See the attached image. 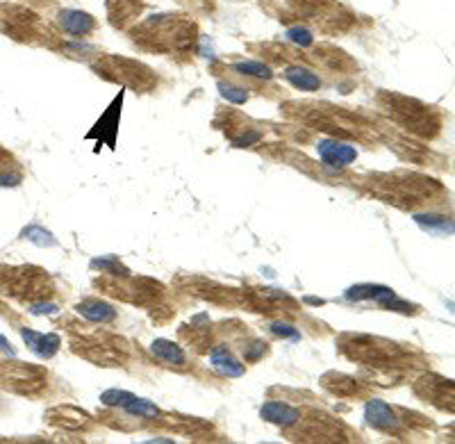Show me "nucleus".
<instances>
[{
	"label": "nucleus",
	"mask_w": 455,
	"mask_h": 444,
	"mask_svg": "<svg viewBox=\"0 0 455 444\" xmlns=\"http://www.w3.org/2000/svg\"><path fill=\"white\" fill-rule=\"evenodd\" d=\"M369 194L380 199L382 203L397 205L401 210H414L428 203H442L447 196L444 185H440L435 178L397 171V173H373L362 180Z\"/></svg>",
	"instance_id": "nucleus-1"
},
{
	"label": "nucleus",
	"mask_w": 455,
	"mask_h": 444,
	"mask_svg": "<svg viewBox=\"0 0 455 444\" xmlns=\"http://www.w3.org/2000/svg\"><path fill=\"white\" fill-rule=\"evenodd\" d=\"M337 349L344 358H349L364 367H371L375 371H394L419 367L421 355L412 351L410 347L375 335L364 333H342L337 338Z\"/></svg>",
	"instance_id": "nucleus-2"
},
{
	"label": "nucleus",
	"mask_w": 455,
	"mask_h": 444,
	"mask_svg": "<svg viewBox=\"0 0 455 444\" xmlns=\"http://www.w3.org/2000/svg\"><path fill=\"white\" fill-rule=\"evenodd\" d=\"M285 114L296 118L305 125L321 130L335 140H358L373 142L378 140V128H373L362 114L344 110V107L330 103H287Z\"/></svg>",
	"instance_id": "nucleus-3"
},
{
	"label": "nucleus",
	"mask_w": 455,
	"mask_h": 444,
	"mask_svg": "<svg viewBox=\"0 0 455 444\" xmlns=\"http://www.w3.org/2000/svg\"><path fill=\"white\" fill-rule=\"evenodd\" d=\"M132 42L144 51L162 53V55H187L196 51L199 42V27L187 16L160 14L151 16L132 30Z\"/></svg>",
	"instance_id": "nucleus-4"
},
{
	"label": "nucleus",
	"mask_w": 455,
	"mask_h": 444,
	"mask_svg": "<svg viewBox=\"0 0 455 444\" xmlns=\"http://www.w3.org/2000/svg\"><path fill=\"white\" fill-rule=\"evenodd\" d=\"M375 101L394 123H399L403 130L417 135L421 140H435L442 132V114L417 98L397 92H380Z\"/></svg>",
	"instance_id": "nucleus-5"
},
{
	"label": "nucleus",
	"mask_w": 455,
	"mask_h": 444,
	"mask_svg": "<svg viewBox=\"0 0 455 444\" xmlns=\"http://www.w3.org/2000/svg\"><path fill=\"white\" fill-rule=\"evenodd\" d=\"M94 285L103 294L121 299L125 303L139 305V308H160V303L164 301V288L162 283H157L146 276H110L103 273L101 278H96Z\"/></svg>",
	"instance_id": "nucleus-6"
},
{
	"label": "nucleus",
	"mask_w": 455,
	"mask_h": 444,
	"mask_svg": "<svg viewBox=\"0 0 455 444\" xmlns=\"http://www.w3.org/2000/svg\"><path fill=\"white\" fill-rule=\"evenodd\" d=\"M71 349L98 367H118L127 362L125 342L105 331H73Z\"/></svg>",
	"instance_id": "nucleus-7"
},
{
	"label": "nucleus",
	"mask_w": 455,
	"mask_h": 444,
	"mask_svg": "<svg viewBox=\"0 0 455 444\" xmlns=\"http://www.w3.org/2000/svg\"><path fill=\"white\" fill-rule=\"evenodd\" d=\"M94 71L110 82H118L123 87H130L132 92L148 94L157 89V75L153 68L137 62V59L118 57V55H103L94 62Z\"/></svg>",
	"instance_id": "nucleus-8"
},
{
	"label": "nucleus",
	"mask_w": 455,
	"mask_h": 444,
	"mask_svg": "<svg viewBox=\"0 0 455 444\" xmlns=\"http://www.w3.org/2000/svg\"><path fill=\"white\" fill-rule=\"evenodd\" d=\"M289 9L323 32H344L355 23V16L335 0H289Z\"/></svg>",
	"instance_id": "nucleus-9"
},
{
	"label": "nucleus",
	"mask_w": 455,
	"mask_h": 444,
	"mask_svg": "<svg viewBox=\"0 0 455 444\" xmlns=\"http://www.w3.org/2000/svg\"><path fill=\"white\" fill-rule=\"evenodd\" d=\"M0 273V283H7V294H14L18 299L30 303L44 301L53 294V283L46 276V271L35 269V266H21V269H3Z\"/></svg>",
	"instance_id": "nucleus-10"
},
{
	"label": "nucleus",
	"mask_w": 455,
	"mask_h": 444,
	"mask_svg": "<svg viewBox=\"0 0 455 444\" xmlns=\"http://www.w3.org/2000/svg\"><path fill=\"white\" fill-rule=\"evenodd\" d=\"M294 426H296V431H289L292 440H305V442L353 440V433L346 428L342 421H337L335 417H330V414H323V412H310L308 417H303V412H301V417Z\"/></svg>",
	"instance_id": "nucleus-11"
},
{
	"label": "nucleus",
	"mask_w": 455,
	"mask_h": 444,
	"mask_svg": "<svg viewBox=\"0 0 455 444\" xmlns=\"http://www.w3.org/2000/svg\"><path fill=\"white\" fill-rule=\"evenodd\" d=\"M48 385V371L37 364L25 362H0V388L16 394L37 397Z\"/></svg>",
	"instance_id": "nucleus-12"
},
{
	"label": "nucleus",
	"mask_w": 455,
	"mask_h": 444,
	"mask_svg": "<svg viewBox=\"0 0 455 444\" xmlns=\"http://www.w3.org/2000/svg\"><path fill=\"white\" fill-rule=\"evenodd\" d=\"M177 285L182 288V292L194 294V296H199V299H205L210 303H219V305L246 303L244 292L225 288V285L216 283V280H207V278H203V276H182V278H177Z\"/></svg>",
	"instance_id": "nucleus-13"
},
{
	"label": "nucleus",
	"mask_w": 455,
	"mask_h": 444,
	"mask_svg": "<svg viewBox=\"0 0 455 444\" xmlns=\"http://www.w3.org/2000/svg\"><path fill=\"white\" fill-rule=\"evenodd\" d=\"M414 394L437 410L453 412V408H455L453 406V401H455L453 381L440 376V374H421V376L414 381Z\"/></svg>",
	"instance_id": "nucleus-14"
},
{
	"label": "nucleus",
	"mask_w": 455,
	"mask_h": 444,
	"mask_svg": "<svg viewBox=\"0 0 455 444\" xmlns=\"http://www.w3.org/2000/svg\"><path fill=\"white\" fill-rule=\"evenodd\" d=\"M3 9L7 14H0V30H5L7 35L16 39H23V42H37V37H42V42H46L44 23L35 14L16 5H3Z\"/></svg>",
	"instance_id": "nucleus-15"
},
{
	"label": "nucleus",
	"mask_w": 455,
	"mask_h": 444,
	"mask_svg": "<svg viewBox=\"0 0 455 444\" xmlns=\"http://www.w3.org/2000/svg\"><path fill=\"white\" fill-rule=\"evenodd\" d=\"M364 419L371 428L387 433V436H403L405 433V424L401 421L399 408L389 406L387 401L380 399H369L367 406H364Z\"/></svg>",
	"instance_id": "nucleus-16"
},
{
	"label": "nucleus",
	"mask_w": 455,
	"mask_h": 444,
	"mask_svg": "<svg viewBox=\"0 0 455 444\" xmlns=\"http://www.w3.org/2000/svg\"><path fill=\"white\" fill-rule=\"evenodd\" d=\"M216 125L223 128L228 142H230L235 148L255 146V144H260L262 137H264V132L253 121H249V118H244L242 114H237V112H228L225 121L223 123L216 121Z\"/></svg>",
	"instance_id": "nucleus-17"
},
{
	"label": "nucleus",
	"mask_w": 455,
	"mask_h": 444,
	"mask_svg": "<svg viewBox=\"0 0 455 444\" xmlns=\"http://www.w3.org/2000/svg\"><path fill=\"white\" fill-rule=\"evenodd\" d=\"M321 388L328 390L337 399H364L369 394L367 383L342 371H325L321 376Z\"/></svg>",
	"instance_id": "nucleus-18"
},
{
	"label": "nucleus",
	"mask_w": 455,
	"mask_h": 444,
	"mask_svg": "<svg viewBox=\"0 0 455 444\" xmlns=\"http://www.w3.org/2000/svg\"><path fill=\"white\" fill-rule=\"evenodd\" d=\"M316 153H319V160L323 162V166H332V169H344L351 162L358 160V151L346 144L342 140H321L316 144Z\"/></svg>",
	"instance_id": "nucleus-19"
},
{
	"label": "nucleus",
	"mask_w": 455,
	"mask_h": 444,
	"mask_svg": "<svg viewBox=\"0 0 455 444\" xmlns=\"http://www.w3.org/2000/svg\"><path fill=\"white\" fill-rule=\"evenodd\" d=\"M46 421L64 431H85L92 426V414L71 406V403H64V406H55L48 410Z\"/></svg>",
	"instance_id": "nucleus-20"
},
{
	"label": "nucleus",
	"mask_w": 455,
	"mask_h": 444,
	"mask_svg": "<svg viewBox=\"0 0 455 444\" xmlns=\"http://www.w3.org/2000/svg\"><path fill=\"white\" fill-rule=\"evenodd\" d=\"M180 338L185 344H189L194 351L205 353L210 351L214 344H212V331H210V319L201 314V317L192 319V323H187L180 328Z\"/></svg>",
	"instance_id": "nucleus-21"
},
{
	"label": "nucleus",
	"mask_w": 455,
	"mask_h": 444,
	"mask_svg": "<svg viewBox=\"0 0 455 444\" xmlns=\"http://www.w3.org/2000/svg\"><path fill=\"white\" fill-rule=\"evenodd\" d=\"M210 362H212V369L219 374V376L225 378H237V376H244L246 367L232 355V351L228 349V344H216L210 351Z\"/></svg>",
	"instance_id": "nucleus-22"
},
{
	"label": "nucleus",
	"mask_w": 455,
	"mask_h": 444,
	"mask_svg": "<svg viewBox=\"0 0 455 444\" xmlns=\"http://www.w3.org/2000/svg\"><path fill=\"white\" fill-rule=\"evenodd\" d=\"M57 23L71 37H87L96 30L94 16L87 12H80V9H62L57 16Z\"/></svg>",
	"instance_id": "nucleus-23"
},
{
	"label": "nucleus",
	"mask_w": 455,
	"mask_h": 444,
	"mask_svg": "<svg viewBox=\"0 0 455 444\" xmlns=\"http://www.w3.org/2000/svg\"><path fill=\"white\" fill-rule=\"evenodd\" d=\"M75 312L92 323H112L118 317V310L114 305L101 299H85L75 305Z\"/></svg>",
	"instance_id": "nucleus-24"
},
{
	"label": "nucleus",
	"mask_w": 455,
	"mask_h": 444,
	"mask_svg": "<svg viewBox=\"0 0 455 444\" xmlns=\"http://www.w3.org/2000/svg\"><path fill=\"white\" fill-rule=\"evenodd\" d=\"M260 414H262V419H266L269 424H278L282 428H289L299 421L301 408H294L287 401H266Z\"/></svg>",
	"instance_id": "nucleus-25"
},
{
	"label": "nucleus",
	"mask_w": 455,
	"mask_h": 444,
	"mask_svg": "<svg viewBox=\"0 0 455 444\" xmlns=\"http://www.w3.org/2000/svg\"><path fill=\"white\" fill-rule=\"evenodd\" d=\"M21 335L25 344L30 347V351L37 353L39 358H53V355L59 351L62 347V340H59L57 333H37V331H27V328H21Z\"/></svg>",
	"instance_id": "nucleus-26"
},
{
	"label": "nucleus",
	"mask_w": 455,
	"mask_h": 444,
	"mask_svg": "<svg viewBox=\"0 0 455 444\" xmlns=\"http://www.w3.org/2000/svg\"><path fill=\"white\" fill-rule=\"evenodd\" d=\"M144 0H107V12H110V21L116 27H125L130 21H135L142 14Z\"/></svg>",
	"instance_id": "nucleus-27"
},
{
	"label": "nucleus",
	"mask_w": 455,
	"mask_h": 444,
	"mask_svg": "<svg viewBox=\"0 0 455 444\" xmlns=\"http://www.w3.org/2000/svg\"><path fill=\"white\" fill-rule=\"evenodd\" d=\"M285 80L289 82L292 87L301 89V92H319L321 89V78L316 75L314 71H310L308 66L301 64H289L285 66Z\"/></svg>",
	"instance_id": "nucleus-28"
},
{
	"label": "nucleus",
	"mask_w": 455,
	"mask_h": 444,
	"mask_svg": "<svg viewBox=\"0 0 455 444\" xmlns=\"http://www.w3.org/2000/svg\"><path fill=\"white\" fill-rule=\"evenodd\" d=\"M151 353L157 360L169 364V367H175V369L187 367V353L182 351V347H177L171 340H155L151 344Z\"/></svg>",
	"instance_id": "nucleus-29"
},
{
	"label": "nucleus",
	"mask_w": 455,
	"mask_h": 444,
	"mask_svg": "<svg viewBox=\"0 0 455 444\" xmlns=\"http://www.w3.org/2000/svg\"><path fill=\"white\" fill-rule=\"evenodd\" d=\"M397 294L392 288L387 285H371V283H362V285H353V288L346 290L344 299L346 301H375L380 303L382 299H387V296Z\"/></svg>",
	"instance_id": "nucleus-30"
},
{
	"label": "nucleus",
	"mask_w": 455,
	"mask_h": 444,
	"mask_svg": "<svg viewBox=\"0 0 455 444\" xmlns=\"http://www.w3.org/2000/svg\"><path fill=\"white\" fill-rule=\"evenodd\" d=\"M314 62H321L323 66L332 68V71H349V68H358V64L346 55L344 51H337L332 46H319L314 51Z\"/></svg>",
	"instance_id": "nucleus-31"
},
{
	"label": "nucleus",
	"mask_w": 455,
	"mask_h": 444,
	"mask_svg": "<svg viewBox=\"0 0 455 444\" xmlns=\"http://www.w3.org/2000/svg\"><path fill=\"white\" fill-rule=\"evenodd\" d=\"M414 221L432 235H451L453 233L451 216H440V214L428 212V214H414Z\"/></svg>",
	"instance_id": "nucleus-32"
},
{
	"label": "nucleus",
	"mask_w": 455,
	"mask_h": 444,
	"mask_svg": "<svg viewBox=\"0 0 455 444\" xmlns=\"http://www.w3.org/2000/svg\"><path fill=\"white\" fill-rule=\"evenodd\" d=\"M123 412H127L130 417H137V419H155L160 417V408L151 403L148 399H139V397H132L127 403L121 406Z\"/></svg>",
	"instance_id": "nucleus-33"
},
{
	"label": "nucleus",
	"mask_w": 455,
	"mask_h": 444,
	"mask_svg": "<svg viewBox=\"0 0 455 444\" xmlns=\"http://www.w3.org/2000/svg\"><path fill=\"white\" fill-rule=\"evenodd\" d=\"M232 71H237L239 75H249V78H260V80H271L273 73L271 68L262 64V62H239L232 66Z\"/></svg>",
	"instance_id": "nucleus-34"
},
{
	"label": "nucleus",
	"mask_w": 455,
	"mask_h": 444,
	"mask_svg": "<svg viewBox=\"0 0 455 444\" xmlns=\"http://www.w3.org/2000/svg\"><path fill=\"white\" fill-rule=\"evenodd\" d=\"M244 360L246 362H257V360H262L266 353H269V344H266L264 340H246L244 342Z\"/></svg>",
	"instance_id": "nucleus-35"
},
{
	"label": "nucleus",
	"mask_w": 455,
	"mask_h": 444,
	"mask_svg": "<svg viewBox=\"0 0 455 444\" xmlns=\"http://www.w3.org/2000/svg\"><path fill=\"white\" fill-rule=\"evenodd\" d=\"M378 305H380V308H385V310H394V312H401V314H417L419 312V305H412L408 301H403V299H399L397 294L382 299Z\"/></svg>",
	"instance_id": "nucleus-36"
},
{
	"label": "nucleus",
	"mask_w": 455,
	"mask_h": 444,
	"mask_svg": "<svg viewBox=\"0 0 455 444\" xmlns=\"http://www.w3.org/2000/svg\"><path fill=\"white\" fill-rule=\"evenodd\" d=\"M219 89H221V96L235 105H242L249 101V92H246L244 87H237L232 82H219Z\"/></svg>",
	"instance_id": "nucleus-37"
},
{
	"label": "nucleus",
	"mask_w": 455,
	"mask_h": 444,
	"mask_svg": "<svg viewBox=\"0 0 455 444\" xmlns=\"http://www.w3.org/2000/svg\"><path fill=\"white\" fill-rule=\"evenodd\" d=\"M135 397V394L130 392H123V390H107L101 394V401L105 403V406H112V408H121L123 403H127Z\"/></svg>",
	"instance_id": "nucleus-38"
},
{
	"label": "nucleus",
	"mask_w": 455,
	"mask_h": 444,
	"mask_svg": "<svg viewBox=\"0 0 455 444\" xmlns=\"http://www.w3.org/2000/svg\"><path fill=\"white\" fill-rule=\"evenodd\" d=\"M287 37H289V42L296 44V46H301V48H308L312 44V32L308 27H303V25H294L287 30Z\"/></svg>",
	"instance_id": "nucleus-39"
},
{
	"label": "nucleus",
	"mask_w": 455,
	"mask_h": 444,
	"mask_svg": "<svg viewBox=\"0 0 455 444\" xmlns=\"http://www.w3.org/2000/svg\"><path fill=\"white\" fill-rule=\"evenodd\" d=\"M269 331L273 335H278V338H289V340H301V335L296 328H292L289 323H282V321H273L269 323Z\"/></svg>",
	"instance_id": "nucleus-40"
},
{
	"label": "nucleus",
	"mask_w": 455,
	"mask_h": 444,
	"mask_svg": "<svg viewBox=\"0 0 455 444\" xmlns=\"http://www.w3.org/2000/svg\"><path fill=\"white\" fill-rule=\"evenodd\" d=\"M7 162H12V155L5 148H0V169H7Z\"/></svg>",
	"instance_id": "nucleus-41"
},
{
	"label": "nucleus",
	"mask_w": 455,
	"mask_h": 444,
	"mask_svg": "<svg viewBox=\"0 0 455 444\" xmlns=\"http://www.w3.org/2000/svg\"><path fill=\"white\" fill-rule=\"evenodd\" d=\"M0 351H5V353H9V355H14V349H12V344H9L3 335H0Z\"/></svg>",
	"instance_id": "nucleus-42"
}]
</instances>
